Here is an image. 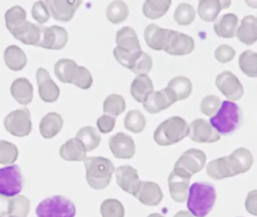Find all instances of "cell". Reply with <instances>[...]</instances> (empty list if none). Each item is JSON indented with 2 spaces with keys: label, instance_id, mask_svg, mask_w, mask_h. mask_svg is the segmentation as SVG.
I'll return each instance as SVG.
<instances>
[{
  "label": "cell",
  "instance_id": "20",
  "mask_svg": "<svg viewBox=\"0 0 257 217\" xmlns=\"http://www.w3.org/2000/svg\"><path fill=\"white\" fill-rule=\"evenodd\" d=\"M115 171L118 186L125 192L135 195L141 182L138 170L132 166L124 165L117 167Z\"/></svg>",
  "mask_w": 257,
  "mask_h": 217
},
{
  "label": "cell",
  "instance_id": "21",
  "mask_svg": "<svg viewBox=\"0 0 257 217\" xmlns=\"http://www.w3.org/2000/svg\"><path fill=\"white\" fill-rule=\"evenodd\" d=\"M175 101L173 99L171 93L165 87L162 90L150 93L144 102V107L146 111L150 114H155L166 110Z\"/></svg>",
  "mask_w": 257,
  "mask_h": 217
},
{
  "label": "cell",
  "instance_id": "19",
  "mask_svg": "<svg viewBox=\"0 0 257 217\" xmlns=\"http://www.w3.org/2000/svg\"><path fill=\"white\" fill-rule=\"evenodd\" d=\"M37 80L40 98L46 102H55L61 92L49 72L46 69L40 68L37 72Z\"/></svg>",
  "mask_w": 257,
  "mask_h": 217
},
{
  "label": "cell",
  "instance_id": "48",
  "mask_svg": "<svg viewBox=\"0 0 257 217\" xmlns=\"http://www.w3.org/2000/svg\"><path fill=\"white\" fill-rule=\"evenodd\" d=\"M32 16L40 25L45 24L50 19V13L44 2L38 1L34 3L32 8Z\"/></svg>",
  "mask_w": 257,
  "mask_h": 217
},
{
  "label": "cell",
  "instance_id": "16",
  "mask_svg": "<svg viewBox=\"0 0 257 217\" xmlns=\"http://www.w3.org/2000/svg\"><path fill=\"white\" fill-rule=\"evenodd\" d=\"M109 146L114 157L121 159H130L136 151L132 137L123 132L111 136L109 139Z\"/></svg>",
  "mask_w": 257,
  "mask_h": 217
},
{
  "label": "cell",
  "instance_id": "54",
  "mask_svg": "<svg viewBox=\"0 0 257 217\" xmlns=\"http://www.w3.org/2000/svg\"><path fill=\"white\" fill-rule=\"evenodd\" d=\"M0 217H17V216H14V215H7V216H0Z\"/></svg>",
  "mask_w": 257,
  "mask_h": 217
},
{
  "label": "cell",
  "instance_id": "22",
  "mask_svg": "<svg viewBox=\"0 0 257 217\" xmlns=\"http://www.w3.org/2000/svg\"><path fill=\"white\" fill-rule=\"evenodd\" d=\"M134 196L144 205L157 206L163 198V193L156 182L143 181L140 183L139 188Z\"/></svg>",
  "mask_w": 257,
  "mask_h": 217
},
{
  "label": "cell",
  "instance_id": "10",
  "mask_svg": "<svg viewBox=\"0 0 257 217\" xmlns=\"http://www.w3.org/2000/svg\"><path fill=\"white\" fill-rule=\"evenodd\" d=\"M13 36L22 43L37 46L41 36L40 25L22 19L11 25L7 26Z\"/></svg>",
  "mask_w": 257,
  "mask_h": 217
},
{
  "label": "cell",
  "instance_id": "25",
  "mask_svg": "<svg viewBox=\"0 0 257 217\" xmlns=\"http://www.w3.org/2000/svg\"><path fill=\"white\" fill-rule=\"evenodd\" d=\"M117 48L127 52L136 53L142 51L136 32L130 27H124L116 33Z\"/></svg>",
  "mask_w": 257,
  "mask_h": 217
},
{
  "label": "cell",
  "instance_id": "23",
  "mask_svg": "<svg viewBox=\"0 0 257 217\" xmlns=\"http://www.w3.org/2000/svg\"><path fill=\"white\" fill-rule=\"evenodd\" d=\"M227 157L234 176L246 173L253 164L252 153L246 148L241 147L235 149Z\"/></svg>",
  "mask_w": 257,
  "mask_h": 217
},
{
  "label": "cell",
  "instance_id": "26",
  "mask_svg": "<svg viewBox=\"0 0 257 217\" xmlns=\"http://www.w3.org/2000/svg\"><path fill=\"white\" fill-rule=\"evenodd\" d=\"M231 1L220 0H202L199 1L198 14L200 18L206 22H213L217 18L222 9H228Z\"/></svg>",
  "mask_w": 257,
  "mask_h": 217
},
{
  "label": "cell",
  "instance_id": "49",
  "mask_svg": "<svg viewBox=\"0 0 257 217\" xmlns=\"http://www.w3.org/2000/svg\"><path fill=\"white\" fill-rule=\"evenodd\" d=\"M235 56V51L229 45H221L215 51V57L220 63H225L231 61Z\"/></svg>",
  "mask_w": 257,
  "mask_h": 217
},
{
  "label": "cell",
  "instance_id": "42",
  "mask_svg": "<svg viewBox=\"0 0 257 217\" xmlns=\"http://www.w3.org/2000/svg\"><path fill=\"white\" fill-rule=\"evenodd\" d=\"M19 152L14 143L0 140V164L4 165L13 164L19 157Z\"/></svg>",
  "mask_w": 257,
  "mask_h": 217
},
{
  "label": "cell",
  "instance_id": "33",
  "mask_svg": "<svg viewBox=\"0 0 257 217\" xmlns=\"http://www.w3.org/2000/svg\"><path fill=\"white\" fill-rule=\"evenodd\" d=\"M6 64L13 71L22 70L28 63L26 54L17 45H10L4 51Z\"/></svg>",
  "mask_w": 257,
  "mask_h": 217
},
{
  "label": "cell",
  "instance_id": "36",
  "mask_svg": "<svg viewBox=\"0 0 257 217\" xmlns=\"http://www.w3.org/2000/svg\"><path fill=\"white\" fill-rule=\"evenodd\" d=\"M76 139L81 142L86 152H91L100 145L101 137L94 127H83L78 131Z\"/></svg>",
  "mask_w": 257,
  "mask_h": 217
},
{
  "label": "cell",
  "instance_id": "17",
  "mask_svg": "<svg viewBox=\"0 0 257 217\" xmlns=\"http://www.w3.org/2000/svg\"><path fill=\"white\" fill-rule=\"evenodd\" d=\"M44 3L54 19L61 22H67L73 18L75 12L82 2L78 0H46Z\"/></svg>",
  "mask_w": 257,
  "mask_h": 217
},
{
  "label": "cell",
  "instance_id": "31",
  "mask_svg": "<svg viewBox=\"0 0 257 217\" xmlns=\"http://www.w3.org/2000/svg\"><path fill=\"white\" fill-rule=\"evenodd\" d=\"M86 153L82 143L76 138L67 140L60 149L61 158L68 161H84L87 158Z\"/></svg>",
  "mask_w": 257,
  "mask_h": 217
},
{
  "label": "cell",
  "instance_id": "52",
  "mask_svg": "<svg viewBox=\"0 0 257 217\" xmlns=\"http://www.w3.org/2000/svg\"><path fill=\"white\" fill-rule=\"evenodd\" d=\"M174 217H194L189 211L180 210L174 215Z\"/></svg>",
  "mask_w": 257,
  "mask_h": 217
},
{
  "label": "cell",
  "instance_id": "24",
  "mask_svg": "<svg viewBox=\"0 0 257 217\" xmlns=\"http://www.w3.org/2000/svg\"><path fill=\"white\" fill-rule=\"evenodd\" d=\"M170 30L162 28L155 24H150L144 30V39L150 48L156 51L165 50L168 42Z\"/></svg>",
  "mask_w": 257,
  "mask_h": 217
},
{
  "label": "cell",
  "instance_id": "50",
  "mask_svg": "<svg viewBox=\"0 0 257 217\" xmlns=\"http://www.w3.org/2000/svg\"><path fill=\"white\" fill-rule=\"evenodd\" d=\"M115 125V119L108 115H103L97 121V128L103 134H108L114 129Z\"/></svg>",
  "mask_w": 257,
  "mask_h": 217
},
{
  "label": "cell",
  "instance_id": "3",
  "mask_svg": "<svg viewBox=\"0 0 257 217\" xmlns=\"http://www.w3.org/2000/svg\"><path fill=\"white\" fill-rule=\"evenodd\" d=\"M243 122V113L240 107L231 101L224 100L219 111L210 119V124L222 135L235 132Z\"/></svg>",
  "mask_w": 257,
  "mask_h": 217
},
{
  "label": "cell",
  "instance_id": "1",
  "mask_svg": "<svg viewBox=\"0 0 257 217\" xmlns=\"http://www.w3.org/2000/svg\"><path fill=\"white\" fill-rule=\"evenodd\" d=\"M216 198V190L213 184L194 182L189 188L186 199L188 209L195 216L206 217L213 209Z\"/></svg>",
  "mask_w": 257,
  "mask_h": 217
},
{
  "label": "cell",
  "instance_id": "44",
  "mask_svg": "<svg viewBox=\"0 0 257 217\" xmlns=\"http://www.w3.org/2000/svg\"><path fill=\"white\" fill-rule=\"evenodd\" d=\"M174 18L179 25H189L195 20V9L188 3H181L176 9Z\"/></svg>",
  "mask_w": 257,
  "mask_h": 217
},
{
  "label": "cell",
  "instance_id": "6",
  "mask_svg": "<svg viewBox=\"0 0 257 217\" xmlns=\"http://www.w3.org/2000/svg\"><path fill=\"white\" fill-rule=\"evenodd\" d=\"M37 217H74V203L64 195H53L44 199L36 209Z\"/></svg>",
  "mask_w": 257,
  "mask_h": 217
},
{
  "label": "cell",
  "instance_id": "46",
  "mask_svg": "<svg viewBox=\"0 0 257 217\" xmlns=\"http://www.w3.org/2000/svg\"><path fill=\"white\" fill-rule=\"evenodd\" d=\"M142 52L143 51L136 53L127 52V51L119 49V48H117V47H115L113 50L114 57L116 59L117 61H118L121 66L129 69H132L137 59L139 57V56L141 55Z\"/></svg>",
  "mask_w": 257,
  "mask_h": 217
},
{
  "label": "cell",
  "instance_id": "51",
  "mask_svg": "<svg viewBox=\"0 0 257 217\" xmlns=\"http://www.w3.org/2000/svg\"><path fill=\"white\" fill-rule=\"evenodd\" d=\"M256 190H252L248 193L246 197V202H245V206L248 212L252 215H256Z\"/></svg>",
  "mask_w": 257,
  "mask_h": 217
},
{
  "label": "cell",
  "instance_id": "2",
  "mask_svg": "<svg viewBox=\"0 0 257 217\" xmlns=\"http://www.w3.org/2000/svg\"><path fill=\"white\" fill-rule=\"evenodd\" d=\"M86 179L90 187L96 190L106 188L110 183L115 166L104 157H88L84 160Z\"/></svg>",
  "mask_w": 257,
  "mask_h": 217
},
{
  "label": "cell",
  "instance_id": "14",
  "mask_svg": "<svg viewBox=\"0 0 257 217\" xmlns=\"http://www.w3.org/2000/svg\"><path fill=\"white\" fill-rule=\"evenodd\" d=\"M216 85L230 100H239L243 95V87L231 71H223L216 76Z\"/></svg>",
  "mask_w": 257,
  "mask_h": 217
},
{
  "label": "cell",
  "instance_id": "43",
  "mask_svg": "<svg viewBox=\"0 0 257 217\" xmlns=\"http://www.w3.org/2000/svg\"><path fill=\"white\" fill-rule=\"evenodd\" d=\"M124 207L116 199H106L100 206V213L103 217H124Z\"/></svg>",
  "mask_w": 257,
  "mask_h": 217
},
{
  "label": "cell",
  "instance_id": "27",
  "mask_svg": "<svg viewBox=\"0 0 257 217\" xmlns=\"http://www.w3.org/2000/svg\"><path fill=\"white\" fill-rule=\"evenodd\" d=\"M238 18L233 13L225 14L219 17L213 24L215 33L219 37L231 39L235 36Z\"/></svg>",
  "mask_w": 257,
  "mask_h": 217
},
{
  "label": "cell",
  "instance_id": "18",
  "mask_svg": "<svg viewBox=\"0 0 257 217\" xmlns=\"http://www.w3.org/2000/svg\"><path fill=\"white\" fill-rule=\"evenodd\" d=\"M205 153L202 150L189 149L185 151L174 164V167H181L190 174L198 173L205 165Z\"/></svg>",
  "mask_w": 257,
  "mask_h": 217
},
{
  "label": "cell",
  "instance_id": "5",
  "mask_svg": "<svg viewBox=\"0 0 257 217\" xmlns=\"http://www.w3.org/2000/svg\"><path fill=\"white\" fill-rule=\"evenodd\" d=\"M189 134V125L183 118L172 116L160 124L153 138L159 146H171L183 140Z\"/></svg>",
  "mask_w": 257,
  "mask_h": 217
},
{
  "label": "cell",
  "instance_id": "28",
  "mask_svg": "<svg viewBox=\"0 0 257 217\" xmlns=\"http://www.w3.org/2000/svg\"><path fill=\"white\" fill-rule=\"evenodd\" d=\"M10 90L14 99L22 105H28L32 102L34 87L28 78H19L15 80Z\"/></svg>",
  "mask_w": 257,
  "mask_h": 217
},
{
  "label": "cell",
  "instance_id": "41",
  "mask_svg": "<svg viewBox=\"0 0 257 217\" xmlns=\"http://www.w3.org/2000/svg\"><path fill=\"white\" fill-rule=\"evenodd\" d=\"M147 120L139 110H131L124 118V127L126 129L135 134H139L144 131Z\"/></svg>",
  "mask_w": 257,
  "mask_h": 217
},
{
  "label": "cell",
  "instance_id": "40",
  "mask_svg": "<svg viewBox=\"0 0 257 217\" xmlns=\"http://www.w3.org/2000/svg\"><path fill=\"white\" fill-rule=\"evenodd\" d=\"M238 64L243 73L248 76H257V54L255 51L246 50L242 52L239 57Z\"/></svg>",
  "mask_w": 257,
  "mask_h": 217
},
{
  "label": "cell",
  "instance_id": "12",
  "mask_svg": "<svg viewBox=\"0 0 257 217\" xmlns=\"http://www.w3.org/2000/svg\"><path fill=\"white\" fill-rule=\"evenodd\" d=\"M31 202L25 195L18 194L14 197H7L0 194V216L28 217Z\"/></svg>",
  "mask_w": 257,
  "mask_h": 217
},
{
  "label": "cell",
  "instance_id": "34",
  "mask_svg": "<svg viewBox=\"0 0 257 217\" xmlns=\"http://www.w3.org/2000/svg\"><path fill=\"white\" fill-rule=\"evenodd\" d=\"M153 83L148 75H138L131 85V93L135 100L144 103L150 93L153 91Z\"/></svg>",
  "mask_w": 257,
  "mask_h": 217
},
{
  "label": "cell",
  "instance_id": "53",
  "mask_svg": "<svg viewBox=\"0 0 257 217\" xmlns=\"http://www.w3.org/2000/svg\"><path fill=\"white\" fill-rule=\"evenodd\" d=\"M147 217H164L163 215L159 213H151Z\"/></svg>",
  "mask_w": 257,
  "mask_h": 217
},
{
  "label": "cell",
  "instance_id": "7",
  "mask_svg": "<svg viewBox=\"0 0 257 217\" xmlns=\"http://www.w3.org/2000/svg\"><path fill=\"white\" fill-rule=\"evenodd\" d=\"M24 185L25 178L19 165L0 168V194L14 197L21 193Z\"/></svg>",
  "mask_w": 257,
  "mask_h": 217
},
{
  "label": "cell",
  "instance_id": "38",
  "mask_svg": "<svg viewBox=\"0 0 257 217\" xmlns=\"http://www.w3.org/2000/svg\"><path fill=\"white\" fill-rule=\"evenodd\" d=\"M128 15V6L124 2L119 0L112 2L106 9V18L113 24L126 21Z\"/></svg>",
  "mask_w": 257,
  "mask_h": 217
},
{
  "label": "cell",
  "instance_id": "37",
  "mask_svg": "<svg viewBox=\"0 0 257 217\" xmlns=\"http://www.w3.org/2000/svg\"><path fill=\"white\" fill-rule=\"evenodd\" d=\"M171 5V0H147L143 6V13L150 19H158L165 15Z\"/></svg>",
  "mask_w": 257,
  "mask_h": 217
},
{
  "label": "cell",
  "instance_id": "39",
  "mask_svg": "<svg viewBox=\"0 0 257 217\" xmlns=\"http://www.w3.org/2000/svg\"><path fill=\"white\" fill-rule=\"evenodd\" d=\"M125 108V100L121 95L116 93L109 95L103 102V112L105 114L115 119L121 114Z\"/></svg>",
  "mask_w": 257,
  "mask_h": 217
},
{
  "label": "cell",
  "instance_id": "13",
  "mask_svg": "<svg viewBox=\"0 0 257 217\" xmlns=\"http://www.w3.org/2000/svg\"><path fill=\"white\" fill-rule=\"evenodd\" d=\"M188 136L192 141L198 143H212L220 140L219 133L208 121L203 119H195L191 122Z\"/></svg>",
  "mask_w": 257,
  "mask_h": 217
},
{
  "label": "cell",
  "instance_id": "47",
  "mask_svg": "<svg viewBox=\"0 0 257 217\" xmlns=\"http://www.w3.org/2000/svg\"><path fill=\"white\" fill-rule=\"evenodd\" d=\"M221 105V99L217 96H204L201 102V111L207 116H213L217 113Z\"/></svg>",
  "mask_w": 257,
  "mask_h": 217
},
{
  "label": "cell",
  "instance_id": "35",
  "mask_svg": "<svg viewBox=\"0 0 257 217\" xmlns=\"http://www.w3.org/2000/svg\"><path fill=\"white\" fill-rule=\"evenodd\" d=\"M206 171L210 177L216 180L234 176L227 156L210 161L206 167Z\"/></svg>",
  "mask_w": 257,
  "mask_h": 217
},
{
  "label": "cell",
  "instance_id": "9",
  "mask_svg": "<svg viewBox=\"0 0 257 217\" xmlns=\"http://www.w3.org/2000/svg\"><path fill=\"white\" fill-rule=\"evenodd\" d=\"M192 175L181 167H174L168 177L170 194L173 200L183 203L187 199Z\"/></svg>",
  "mask_w": 257,
  "mask_h": 217
},
{
  "label": "cell",
  "instance_id": "4",
  "mask_svg": "<svg viewBox=\"0 0 257 217\" xmlns=\"http://www.w3.org/2000/svg\"><path fill=\"white\" fill-rule=\"evenodd\" d=\"M54 71L61 82L73 84L82 89H88L92 85L91 72L84 66H78L74 60L61 59L55 63Z\"/></svg>",
  "mask_w": 257,
  "mask_h": 217
},
{
  "label": "cell",
  "instance_id": "45",
  "mask_svg": "<svg viewBox=\"0 0 257 217\" xmlns=\"http://www.w3.org/2000/svg\"><path fill=\"white\" fill-rule=\"evenodd\" d=\"M152 68H153V59L151 56L143 51L130 70L138 75H147V74L151 70Z\"/></svg>",
  "mask_w": 257,
  "mask_h": 217
},
{
  "label": "cell",
  "instance_id": "30",
  "mask_svg": "<svg viewBox=\"0 0 257 217\" xmlns=\"http://www.w3.org/2000/svg\"><path fill=\"white\" fill-rule=\"evenodd\" d=\"M64 120L61 115L57 113H49L42 119L40 124V131L45 139H52L62 129Z\"/></svg>",
  "mask_w": 257,
  "mask_h": 217
},
{
  "label": "cell",
  "instance_id": "32",
  "mask_svg": "<svg viewBox=\"0 0 257 217\" xmlns=\"http://www.w3.org/2000/svg\"><path fill=\"white\" fill-rule=\"evenodd\" d=\"M166 88L169 90L176 102L177 101L183 100L189 97L192 93V84L189 78L180 75L172 78L168 82Z\"/></svg>",
  "mask_w": 257,
  "mask_h": 217
},
{
  "label": "cell",
  "instance_id": "29",
  "mask_svg": "<svg viewBox=\"0 0 257 217\" xmlns=\"http://www.w3.org/2000/svg\"><path fill=\"white\" fill-rule=\"evenodd\" d=\"M237 39L246 45H251L256 42L257 20L253 15H246L241 20L237 29Z\"/></svg>",
  "mask_w": 257,
  "mask_h": 217
},
{
  "label": "cell",
  "instance_id": "8",
  "mask_svg": "<svg viewBox=\"0 0 257 217\" xmlns=\"http://www.w3.org/2000/svg\"><path fill=\"white\" fill-rule=\"evenodd\" d=\"M6 129L12 135L23 137L29 135L32 131V119L27 107L10 113L4 120Z\"/></svg>",
  "mask_w": 257,
  "mask_h": 217
},
{
  "label": "cell",
  "instance_id": "15",
  "mask_svg": "<svg viewBox=\"0 0 257 217\" xmlns=\"http://www.w3.org/2000/svg\"><path fill=\"white\" fill-rule=\"evenodd\" d=\"M194 48L195 41L192 37L180 32L171 30L164 51L171 55L183 56L190 54Z\"/></svg>",
  "mask_w": 257,
  "mask_h": 217
},
{
  "label": "cell",
  "instance_id": "11",
  "mask_svg": "<svg viewBox=\"0 0 257 217\" xmlns=\"http://www.w3.org/2000/svg\"><path fill=\"white\" fill-rule=\"evenodd\" d=\"M41 36L37 47L45 49L61 50L65 47L68 42V33L64 27L52 26L48 27L40 25Z\"/></svg>",
  "mask_w": 257,
  "mask_h": 217
}]
</instances>
